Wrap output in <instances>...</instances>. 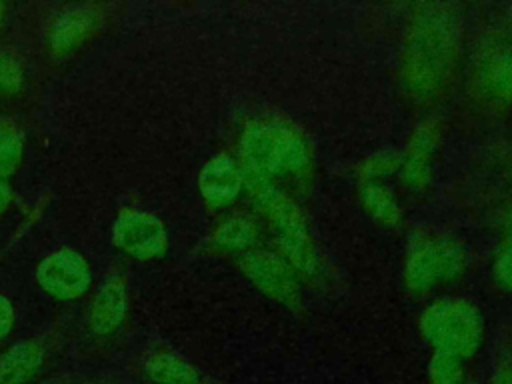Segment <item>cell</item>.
I'll return each instance as SVG.
<instances>
[{
  "mask_svg": "<svg viewBox=\"0 0 512 384\" xmlns=\"http://www.w3.org/2000/svg\"><path fill=\"white\" fill-rule=\"evenodd\" d=\"M238 164L244 176L270 182L278 176L304 178L312 166V150L294 124L280 118H256L240 134Z\"/></svg>",
  "mask_w": 512,
  "mask_h": 384,
  "instance_id": "2",
  "label": "cell"
},
{
  "mask_svg": "<svg viewBox=\"0 0 512 384\" xmlns=\"http://www.w3.org/2000/svg\"><path fill=\"white\" fill-rule=\"evenodd\" d=\"M24 152V140L10 122H0V180L14 174Z\"/></svg>",
  "mask_w": 512,
  "mask_h": 384,
  "instance_id": "19",
  "label": "cell"
},
{
  "mask_svg": "<svg viewBox=\"0 0 512 384\" xmlns=\"http://www.w3.org/2000/svg\"><path fill=\"white\" fill-rule=\"evenodd\" d=\"M494 280L504 288L512 292V236H504L492 264Z\"/></svg>",
  "mask_w": 512,
  "mask_h": 384,
  "instance_id": "22",
  "label": "cell"
},
{
  "mask_svg": "<svg viewBox=\"0 0 512 384\" xmlns=\"http://www.w3.org/2000/svg\"><path fill=\"white\" fill-rule=\"evenodd\" d=\"M464 46V10L454 2H426L414 6L400 56L398 84L414 106L440 102L460 66Z\"/></svg>",
  "mask_w": 512,
  "mask_h": 384,
  "instance_id": "1",
  "label": "cell"
},
{
  "mask_svg": "<svg viewBox=\"0 0 512 384\" xmlns=\"http://www.w3.org/2000/svg\"><path fill=\"white\" fill-rule=\"evenodd\" d=\"M244 188V170L228 154L212 156L198 174V190L204 202L212 208L232 204Z\"/></svg>",
  "mask_w": 512,
  "mask_h": 384,
  "instance_id": "11",
  "label": "cell"
},
{
  "mask_svg": "<svg viewBox=\"0 0 512 384\" xmlns=\"http://www.w3.org/2000/svg\"><path fill=\"white\" fill-rule=\"evenodd\" d=\"M36 280L50 296L74 300L90 288L92 274L82 254L72 248H60L38 264Z\"/></svg>",
  "mask_w": 512,
  "mask_h": 384,
  "instance_id": "9",
  "label": "cell"
},
{
  "mask_svg": "<svg viewBox=\"0 0 512 384\" xmlns=\"http://www.w3.org/2000/svg\"><path fill=\"white\" fill-rule=\"evenodd\" d=\"M112 242L136 260H154L168 250V234L160 218L126 208L112 226Z\"/></svg>",
  "mask_w": 512,
  "mask_h": 384,
  "instance_id": "8",
  "label": "cell"
},
{
  "mask_svg": "<svg viewBox=\"0 0 512 384\" xmlns=\"http://www.w3.org/2000/svg\"><path fill=\"white\" fill-rule=\"evenodd\" d=\"M144 370L156 384H198V370L174 352H154L146 358Z\"/></svg>",
  "mask_w": 512,
  "mask_h": 384,
  "instance_id": "16",
  "label": "cell"
},
{
  "mask_svg": "<svg viewBox=\"0 0 512 384\" xmlns=\"http://www.w3.org/2000/svg\"><path fill=\"white\" fill-rule=\"evenodd\" d=\"M428 382L430 384H464L466 372L462 358H456L446 352H434L428 364Z\"/></svg>",
  "mask_w": 512,
  "mask_h": 384,
  "instance_id": "20",
  "label": "cell"
},
{
  "mask_svg": "<svg viewBox=\"0 0 512 384\" xmlns=\"http://www.w3.org/2000/svg\"><path fill=\"white\" fill-rule=\"evenodd\" d=\"M10 200H12V188L4 180H0V212L8 208Z\"/></svg>",
  "mask_w": 512,
  "mask_h": 384,
  "instance_id": "26",
  "label": "cell"
},
{
  "mask_svg": "<svg viewBox=\"0 0 512 384\" xmlns=\"http://www.w3.org/2000/svg\"><path fill=\"white\" fill-rule=\"evenodd\" d=\"M244 188L254 206L276 230L282 258L292 266L298 278L314 280L320 274V258L296 200L274 182L256 176H244Z\"/></svg>",
  "mask_w": 512,
  "mask_h": 384,
  "instance_id": "3",
  "label": "cell"
},
{
  "mask_svg": "<svg viewBox=\"0 0 512 384\" xmlns=\"http://www.w3.org/2000/svg\"><path fill=\"white\" fill-rule=\"evenodd\" d=\"M492 384H512V362H502L492 372Z\"/></svg>",
  "mask_w": 512,
  "mask_h": 384,
  "instance_id": "25",
  "label": "cell"
},
{
  "mask_svg": "<svg viewBox=\"0 0 512 384\" xmlns=\"http://www.w3.org/2000/svg\"><path fill=\"white\" fill-rule=\"evenodd\" d=\"M468 98L486 114L512 106V40L490 32L478 44L468 72Z\"/></svg>",
  "mask_w": 512,
  "mask_h": 384,
  "instance_id": "6",
  "label": "cell"
},
{
  "mask_svg": "<svg viewBox=\"0 0 512 384\" xmlns=\"http://www.w3.org/2000/svg\"><path fill=\"white\" fill-rule=\"evenodd\" d=\"M466 268L462 244L442 232L416 230L404 260V282L414 294H426L438 284L456 280Z\"/></svg>",
  "mask_w": 512,
  "mask_h": 384,
  "instance_id": "5",
  "label": "cell"
},
{
  "mask_svg": "<svg viewBox=\"0 0 512 384\" xmlns=\"http://www.w3.org/2000/svg\"><path fill=\"white\" fill-rule=\"evenodd\" d=\"M360 204L362 208L382 226L396 228L402 222V206L392 190L382 182L360 184Z\"/></svg>",
  "mask_w": 512,
  "mask_h": 384,
  "instance_id": "17",
  "label": "cell"
},
{
  "mask_svg": "<svg viewBox=\"0 0 512 384\" xmlns=\"http://www.w3.org/2000/svg\"><path fill=\"white\" fill-rule=\"evenodd\" d=\"M442 140V122L436 116L422 118L402 152V182L412 190H426L432 180V160Z\"/></svg>",
  "mask_w": 512,
  "mask_h": 384,
  "instance_id": "10",
  "label": "cell"
},
{
  "mask_svg": "<svg viewBox=\"0 0 512 384\" xmlns=\"http://www.w3.org/2000/svg\"><path fill=\"white\" fill-rule=\"evenodd\" d=\"M14 324V308L6 296L0 294V338H4Z\"/></svg>",
  "mask_w": 512,
  "mask_h": 384,
  "instance_id": "23",
  "label": "cell"
},
{
  "mask_svg": "<svg viewBox=\"0 0 512 384\" xmlns=\"http://www.w3.org/2000/svg\"><path fill=\"white\" fill-rule=\"evenodd\" d=\"M502 228H504V236H512V200L508 202V206H506V210H504Z\"/></svg>",
  "mask_w": 512,
  "mask_h": 384,
  "instance_id": "27",
  "label": "cell"
},
{
  "mask_svg": "<svg viewBox=\"0 0 512 384\" xmlns=\"http://www.w3.org/2000/svg\"><path fill=\"white\" fill-rule=\"evenodd\" d=\"M238 266L244 276L268 298L292 308L300 304V278L282 258V254L252 248L240 254Z\"/></svg>",
  "mask_w": 512,
  "mask_h": 384,
  "instance_id": "7",
  "label": "cell"
},
{
  "mask_svg": "<svg viewBox=\"0 0 512 384\" xmlns=\"http://www.w3.org/2000/svg\"><path fill=\"white\" fill-rule=\"evenodd\" d=\"M24 80V68L18 54L12 50L0 48V92L12 94L20 90Z\"/></svg>",
  "mask_w": 512,
  "mask_h": 384,
  "instance_id": "21",
  "label": "cell"
},
{
  "mask_svg": "<svg viewBox=\"0 0 512 384\" xmlns=\"http://www.w3.org/2000/svg\"><path fill=\"white\" fill-rule=\"evenodd\" d=\"M494 34L512 40V4L504 8V12H502V16H500V20L494 28Z\"/></svg>",
  "mask_w": 512,
  "mask_h": 384,
  "instance_id": "24",
  "label": "cell"
},
{
  "mask_svg": "<svg viewBox=\"0 0 512 384\" xmlns=\"http://www.w3.org/2000/svg\"><path fill=\"white\" fill-rule=\"evenodd\" d=\"M100 6L82 4L70 6L58 14L50 28V48L58 54L72 50L78 42H82L100 22Z\"/></svg>",
  "mask_w": 512,
  "mask_h": 384,
  "instance_id": "13",
  "label": "cell"
},
{
  "mask_svg": "<svg viewBox=\"0 0 512 384\" xmlns=\"http://www.w3.org/2000/svg\"><path fill=\"white\" fill-rule=\"evenodd\" d=\"M2 18H4V4H0V24H2Z\"/></svg>",
  "mask_w": 512,
  "mask_h": 384,
  "instance_id": "28",
  "label": "cell"
},
{
  "mask_svg": "<svg viewBox=\"0 0 512 384\" xmlns=\"http://www.w3.org/2000/svg\"><path fill=\"white\" fill-rule=\"evenodd\" d=\"M258 222L250 216V214H232L228 218H224L214 234H212V244L218 250L224 252H248L252 250V246L258 242Z\"/></svg>",
  "mask_w": 512,
  "mask_h": 384,
  "instance_id": "15",
  "label": "cell"
},
{
  "mask_svg": "<svg viewBox=\"0 0 512 384\" xmlns=\"http://www.w3.org/2000/svg\"><path fill=\"white\" fill-rule=\"evenodd\" d=\"M128 310V294H126V284L120 276H110L102 282L98 288L90 314H88V324L90 330L98 336H106L114 332L126 316Z\"/></svg>",
  "mask_w": 512,
  "mask_h": 384,
  "instance_id": "12",
  "label": "cell"
},
{
  "mask_svg": "<svg viewBox=\"0 0 512 384\" xmlns=\"http://www.w3.org/2000/svg\"><path fill=\"white\" fill-rule=\"evenodd\" d=\"M44 350L36 340H18L0 356V384H26L42 366Z\"/></svg>",
  "mask_w": 512,
  "mask_h": 384,
  "instance_id": "14",
  "label": "cell"
},
{
  "mask_svg": "<svg viewBox=\"0 0 512 384\" xmlns=\"http://www.w3.org/2000/svg\"><path fill=\"white\" fill-rule=\"evenodd\" d=\"M420 334L436 350L470 358L484 338V318L466 298H438L420 314Z\"/></svg>",
  "mask_w": 512,
  "mask_h": 384,
  "instance_id": "4",
  "label": "cell"
},
{
  "mask_svg": "<svg viewBox=\"0 0 512 384\" xmlns=\"http://www.w3.org/2000/svg\"><path fill=\"white\" fill-rule=\"evenodd\" d=\"M402 168V152L380 150L364 158L358 166V182H382L384 178L398 174Z\"/></svg>",
  "mask_w": 512,
  "mask_h": 384,
  "instance_id": "18",
  "label": "cell"
}]
</instances>
